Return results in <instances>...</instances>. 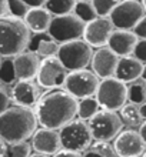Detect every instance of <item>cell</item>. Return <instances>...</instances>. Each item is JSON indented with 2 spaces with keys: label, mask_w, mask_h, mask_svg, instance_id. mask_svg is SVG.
Segmentation results:
<instances>
[{
  "label": "cell",
  "mask_w": 146,
  "mask_h": 157,
  "mask_svg": "<svg viewBox=\"0 0 146 157\" xmlns=\"http://www.w3.org/2000/svg\"><path fill=\"white\" fill-rule=\"evenodd\" d=\"M73 14H75L79 20H82L86 25L89 21H92L96 19V12L93 9L92 2H88V0H79V2H75V7H73Z\"/></svg>",
  "instance_id": "obj_26"
},
{
  "label": "cell",
  "mask_w": 146,
  "mask_h": 157,
  "mask_svg": "<svg viewBox=\"0 0 146 157\" xmlns=\"http://www.w3.org/2000/svg\"><path fill=\"white\" fill-rule=\"evenodd\" d=\"M139 134H140V137H142V140H143V143H145V146H146V120L143 121L142 124H140V127H139Z\"/></svg>",
  "instance_id": "obj_37"
},
{
  "label": "cell",
  "mask_w": 146,
  "mask_h": 157,
  "mask_svg": "<svg viewBox=\"0 0 146 157\" xmlns=\"http://www.w3.org/2000/svg\"><path fill=\"white\" fill-rule=\"evenodd\" d=\"M0 63H2V59H0Z\"/></svg>",
  "instance_id": "obj_44"
},
{
  "label": "cell",
  "mask_w": 146,
  "mask_h": 157,
  "mask_svg": "<svg viewBox=\"0 0 146 157\" xmlns=\"http://www.w3.org/2000/svg\"><path fill=\"white\" fill-rule=\"evenodd\" d=\"M37 126L33 109L12 106L0 114V139L6 144L27 141L37 130Z\"/></svg>",
  "instance_id": "obj_2"
},
{
  "label": "cell",
  "mask_w": 146,
  "mask_h": 157,
  "mask_svg": "<svg viewBox=\"0 0 146 157\" xmlns=\"http://www.w3.org/2000/svg\"><path fill=\"white\" fill-rule=\"evenodd\" d=\"M6 147H7V144L0 139V157H4V154H6Z\"/></svg>",
  "instance_id": "obj_38"
},
{
  "label": "cell",
  "mask_w": 146,
  "mask_h": 157,
  "mask_svg": "<svg viewBox=\"0 0 146 157\" xmlns=\"http://www.w3.org/2000/svg\"><path fill=\"white\" fill-rule=\"evenodd\" d=\"M113 149L117 157H142L146 146L138 130H122L113 140Z\"/></svg>",
  "instance_id": "obj_13"
},
{
  "label": "cell",
  "mask_w": 146,
  "mask_h": 157,
  "mask_svg": "<svg viewBox=\"0 0 146 157\" xmlns=\"http://www.w3.org/2000/svg\"><path fill=\"white\" fill-rule=\"evenodd\" d=\"M143 82L146 83V64H143V71H142V77H140Z\"/></svg>",
  "instance_id": "obj_40"
},
{
  "label": "cell",
  "mask_w": 146,
  "mask_h": 157,
  "mask_svg": "<svg viewBox=\"0 0 146 157\" xmlns=\"http://www.w3.org/2000/svg\"><path fill=\"white\" fill-rule=\"evenodd\" d=\"M139 113H140L142 119L146 120V103H143L142 106H139Z\"/></svg>",
  "instance_id": "obj_39"
},
{
  "label": "cell",
  "mask_w": 146,
  "mask_h": 157,
  "mask_svg": "<svg viewBox=\"0 0 146 157\" xmlns=\"http://www.w3.org/2000/svg\"><path fill=\"white\" fill-rule=\"evenodd\" d=\"M32 149L37 154L43 156H54V154L62 150L60 144V136L56 130H49V128H37L34 134L32 136Z\"/></svg>",
  "instance_id": "obj_15"
},
{
  "label": "cell",
  "mask_w": 146,
  "mask_h": 157,
  "mask_svg": "<svg viewBox=\"0 0 146 157\" xmlns=\"http://www.w3.org/2000/svg\"><path fill=\"white\" fill-rule=\"evenodd\" d=\"M32 154V146L27 141L7 144L4 157H29Z\"/></svg>",
  "instance_id": "obj_28"
},
{
  "label": "cell",
  "mask_w": 146,
  "mask_h": 157,
  "mask_svg": "<svg viewBox=\"0 0 146 157\" xmlns=\"http://www.w3.org/2000/svg\"><path fill=\"white\" fill-rule=\"evenodd\" d=\"M69 71L62 66V63L57 57H47L42 59L39 64L36 82L37 86L46 89V90H56L65 86Z\"/></svg>",
  "instance_id": "obj_11"
},
{
  "label": "cell",
  "mask_w": 146,
  "mask_h": 157,
  "mask_svg": "<svg viewBox=\"0 0 146 157\" xmlns=\"http://www.w3.org/2000/svg\"><path fill=\"white\" fill-rule=\"evenodd\" d=\"M39 64H40V59L36 56L34 52H25V53L13 57V67H14L16 80L32 82L37 76Z\"/></svg>",
  "instance_id": "obj_17"
},
{
  "label": "cell",
  "mask_w": 146,
  "mask_h": 157,
  "mask_svg": "<svg viewBox=\"0 0 146 157\" xmlns=\"http://www.w3.org/2000/svg\"><path fill=\"white\" fill-rule=\"evenodd\" d=\"M115 32L109 17H96L95 20L85 25L82 40L86 41L92 49H102L108 46V41Z\"/></svg>",
  "instance_id": "obj_12"
},
{
  "label": "cell",
  "mask_w": 146,
  "mask_h": 157,
  "mask_svg": "<svg viewBox=\"0 0 146 157\" xmlns=\"http://www.w3.org/2000/svg\"><path fill=\"white\" fill-rule=\"evenodd\" d=\"M119 117H120L123 126H128L132 130H135V127H140V124L143 123V119L139 113V106L132 103H126L123 107L119 110Z\"/></svg>",
  "instance_id": "obj_21"
},
{
  "label": "cell",
  "mask_w": 146,
  "mask_h": 157,
  "mask_svg": "<svg viewBox=\"0 0 146 157\" xmlns=\"http://www.w3.org/2000/svg\"><path fill=\"white\" fill-rule=\"evenodd\" d=\"M132 32H133L135 36H136L139 40H146V16L139 21L138 25L135 26V29L132 30Z\"/></svg>",
  "instance_id": "obj_33"
},
{
  "label": "cell",
  "mask_w": 146,
  "mask_h": 157,
  "mask_svg": "<svg viewBox=\"0 0 146 157\" xmlns=\"http://www.w3.org/2000/svg\"><path fill=\"white\" fill-rule=\"evenodd\" d=\"M143 64L139 62L138 59L133 56H128V57H120L116 67V73L115 77L117 80L123 82L125 84H130L133 82H138L142 77Z\"/></svg>",
  "instance_id": "obj_19"
},
{
  "label": "cell",
  "mask_w": 146,
  "mask_h": 157,
  "mask_svg": "<svg viewBox=\"0 0 146 157\" xmlns=\"http://www.w3.org/2000/svg\"><path fill=\"white\" fill-rule=\"evenodd\" d=\"M29 157H47V156H43V154H37V153H34V154H30Z\"/></svg>",
  "instance_id": "obj_41"
},
{
  "label": "cell",
  "mask_w": 146,
  "mask_h": 157,
  "mask_svg": "<svg viewBox=\"0 0 146 157\" xmlns=\"http://www.w3.org/2000/svg\"><path fill=\"white\" fill-rule=\"evenodd\" d=\"M99 110L100 106L96 97H88V99L79 100V103H77V117L83 121H89Z\"/></svg>",
  "instance_id": "obj_24"
},
{
  "label": "cell",
  "mask_w": 146,
  "mask_h": 157,
  "mask_svg": "<svg viewBox=\"0 0 146 157\" xmlns=\"http://www.w3.org/2000/svg\"><path fill=\"white\" fill-rule=\"evenodd\" d=\"M135 59H138L142 64H146V40H139L132 54Z\"/></svg>",
  "instance_id": "obj_32"
},
{
  "label": "cell",
  "mask_w": 146,
  "mask_h": 157,
  "mask_svg": "<svg viewBox=\"0 0 146 157\" xmlns=\"http://www.w3.org/2000/svg\"><path fill=\"white\" fill-rule=\"evenodd\" d=\"M142 157H146V151H145V153H143V156Z\"/></svg>",
  "instance_id": "obj_43"
},
{
  "label": "cell",
  "mask_w": 146,
  "mask_h": 157,
  "mask_svg": "<svg viewBox=\"0 0 146 157\" xmlns=\"http://www.w3.org/2000/svg\"><path fill=\"white\" fill-rule=\"evenodd\" d=\"M27 12H29V7L22 0H7V13H10L9 16L23 20Z\"/></svg>",
  "instance_id": "obj_31"
},
{
  "label": "cell",
  "mask_w": 146,
  "mask_h": 157,
  "mask_svg": "<svg viewBox=\"0 0 146 157\" xmlns=\"http://www.w3.org/2000/svg\"><path fill=\"white\" fill-rule=\"evenodd\" d=\"M95 97L102 110L116 113L128 103V84L116 77L100 80Z\"/></svg>",
  "instance_id": "obj_5"
},
{
  "label": "cell",
  "mask_w": 146,
  "mask_h": 157,
  "mask_svg": "<svg viewBox=\"0 0 146 157\" xmlns=\"http://www.w3.org/2000/svg\"><path fill=\"white\" fill-rule=\"evenodd\" d=\"M93 9L97 17H109L113 9L116 7V0H92Z\"/></svg>",
  "instance_id": "obj_29"
},
{
  "label": "cell",
  "mask_w": 146,
  "mask_h": 157,
  "mask_svg": "<svg viewBox=\"0 0 146 157\" xmlns=\"http://www.w3.org/2000/svg\"><path fill=\"white\" fill-rule=\"evenodd\" d=\"M142 4H143V9H145V12H146V0H143Z\"/></svg>",
  "instance_id": "obj_42"
},
{
  "label": "cell",
  "mask_w": 146,
  "mask_h": 157,
  "mask_svg": "<svg viewBox=\"0 0 146 157\" xmlns=\"http://www.w3.org/2000/svg\"><path fill=\"white\" fill-rule=\"evenodd\" d=\"M39 97V86L33 82L17 80L12 87V100L16 103V106L32 109L36 106Z\"/></svg>",
  "instance_id": "obj_16"
},
{
  "label": "cell",
  "mask_w": 146,
  "mask_h": 157,
  "mask_svg": "<svg viewBox=\"0 0 146 157\" xmlns=\"http://www.w3.org/2000/svg\"><path fill=\"white\" fill-rule=\"evenodd\" d=\"M52 157H82V154L79 153H75V151H69V150H60V151H57V153L54 154V156Z\"/></svg>",
  "instance_id": "obj_35"
},
{
  "label": "cell",
  "mask_w": 146,
  "mask_h": 157,
  "mask_svg": "<svg viewBox=\"0 0 146 157\" xmlns=\"http://www.w3.org/2000/svg\"><path fill=\"white\" fill-rule=\"evenodd\" d=\"M128 101L136 106H142L146 103V86L145 82H133L128 86Z\"/></svg>",
  "instance_id": "obj_27"
},
{
  "label": "cell",
  "mask_w": 146,
  "mask_h": 157,
  "mask_svg": "<svg viewBox=\"0 0 146 157\" xmlns=\"http://www.w3.org/2000/svg\"><path fill=\"white\" fill-rule=\"evenodd\" d=\"M83 30L85 23L72 13L66 16L53 17L49 30H47V36L56 41L57 44H63V43L82 39Z\"/></svg>",
  "instance_id": "obj_9"
},
{
  "label": "cell",
  "mask_w": 146,
  "mask_h": 157,
  "mask_svg": "<svg viewBox=\"0 0 146 157\" xmlns=\"http://www.w3.org/2000/svg\"><path fill=\"white\" fill-rule=\"evenodd\" d=\"M75 7V0H46L45 9L52 14V17H60L72 14Z\"/></svg>",
  "instance_id": "obj_23"
},
{
  "label": "cell",
  "mask_w": 146,
  "mask_h": 157,
  "mask_svg": "<svg viewBox=\"0 0 146 157\" xmlns=\"http://www.w3.org/2000/svg\"><path fill=\"white\" fill-rule=\"evenodd\" d=\"M139 39L133 32L129 30H115L108 41V47L117 57H128L133 54V50L138 44Z\"/></svg>",
  "instance_id": "obj_18"
},
{
  "label": "cell",
  "mask_w": 146,
  "mask_h": 157,
  "mask_svg": "<svg viewBox=\"0 0 146 157\" xmlns=\"http://www.w3.org/2000/svg\"><path fill=\"white\" fill-rule=\"evenodd\" d=\"M146 16L142 2L138 0H122L117 2L116 7L110 13V21H112L115 30H132L135 26Z\"/></svg>",
  "instance_id": "obj_8"
},
{
  "label": "cell",
  "mask_w": 146,
  "mask_h": 157,
  "mask_svg": "<svg viewBox=\"0 0 146 157\" xmlns=\"http://www.w3.org/2000/svg\"><path fill=\"white\" fill-rule=\"evenodd\" d=\"M59 136H60V144L63 150L75 151L79 154L88 150L89 146L93 143V137L88 126V121L79 119H75L63 128H60Z\"/></svg>",
  "instance_id": "obj_6"
},
{
  "label": "cell",
  "mask_w": 146,
  "mask_h": 157,
  "mask_svg": "<svg viewBox=\"0 0 146 157\" xmlns=\"http://www.w3.org/2000/svg\"><path fill=\"white\" fill-rule=\"evenodd\" d=\"M34 40H36V43H33V44L36 46L34 53H36V56H37V57L47 59V57H56V56H57L59 46H60V44H57L54 40H52L49 36L46 37V36L43 34L42 39L36 37ZM29 44H30V43H29Z\"/></svg>",
  "instance_id": "obj_22"
},
{
  "label": "cell",
  "mask_w": 146,
  "mask_h": 157,
  "mask_svg": "<svg viewBox=\"0 0 146 157\" xmlns=\"http://www.w3.org/2000/svg\"><path fill=\"white\" fill-rule=\"evenodd\" d=\"M117 63H119V57L106 46L93 52L90 64H92V71L96 75V77L99 80H105V78L115 77Z\"/></svg>",
  "instance_id": "obj_14"
},
{
  "label": "cell",
  "mask_w": 146,
  "mask_h": 157,
  "mask_svg": "<svg viewBox=\"0 0 146 157\" xmlns=\"http://www.w3.org/2000/svg\"><path fill=\"white\" fill-rule=\"evenodd\" d=\"M100 80L92 70L70 71L65 82V90L76 100H83L88 97H95Z\"/></svg>",
  "instance_id": "obj_10"
},
{
  "label": "cell",
  "mask_w": 146,
  "mask_h": 157,
  "mask_svg": "<svg viewBox=\"0 0 146 157\" xmlns=\"http://www.w3.org/2000/svg\"><path fill=\"white\" fill-rule=\"evenodd\" d=\"M77 103L65 89H56L43 93L34 106L39 126L59 132L77 117Z\"/></svg>",
  "instance_id": "obj_1"
},
{
  "label": "cell",
  "mask_w": 146,
  "mask_h": 157,
  "mask_svg": "<svg viewBox=\"0 0 146 157\" xmlns=\"http://www.w3.org/2000/svg\"><path fill=\"white\" fill-rule=\"evenodd\" d=\"M52 14L47 12L45 7H37V9H29L27 14L25 16L23 21L27 26L30 33L34 34H45L47 33V30L52 23Z\"/></svg>",
  "instance_id": "obj_20"
},
{
  "label": "cell",
  "mask_w": 146,
  "mask_h": 157,
  "mask_svg": "<svg viewBox=\"0 0 146 157\" xmlns=\"http://www.w3.org/2000/svg\"><path fill=\"white\" fill-rule=\"evenodd\" d=\"M9 103H10V96L3 86H0V114L10 107Z\"/></svg>",
  "instance_id": "obj_34"
},
{
  "label": "cell",
  "mask_w": 146,
  "mask_h": 157,
  "mask_svg": "<svg viewBox=\"0 0 146 157\" xmlns=\"http://www.w3.org/2000/svg\"><path fill=\"white\" fill-rule=\"evenodd\" d=\"M30 43V32L25 21L12 16L0 19V59H13L25 53Z\"/></svg>",
  "instance_id": "obj_3"
},
{
  "label": "cell",
  "mask_w": 146,
  "mask_h": 157,
  "mask_svg": "<svg viewBox=\"0 0 146 157\" xmlns=\"http://www.w3.org/2000/svg\"><path fill=\"white\" fill-rule=\"evenodd\" d=\"M82 157H117L115 149L110 143L103 141H93L88 150L82 153Z\"/></svg>",
  "instance_id": "obj_25"
},
{
  "label": "cell",
  "mask_w": 146,
  "mask_h": 157,
  "mask_svg": "<svg viewBox=\"0 0 146 157\" xmlns=\"http://www.w3.org/2000/svg\"><path fill=\"white\" fill-rule=\"evenodd\" d=\"M7 14V0H0V19Z\"/></svg>",
  "instance_id": "obj_36"
},
{
  "label": "cell",
  "mask_w": 146,
  "mask_h": 157,
  "mask_svg": "<svg viewBox=\"0 0 146 157\" xmlns=\"http://www.w3.org/2000/svg\"><path fill=\"white\" fill-rule=\"evenodd\" d=\"M56 57L69 73L85 70L92 62L93 50L86 41L79 39V40H73L59 46Z\"/></svg>",
  "instance_id": "obj_4"
},
{
  "label": "cell",
  "mask_w": 146,
  "mask_h": 157,
  "mask_svg": "<svg viewBox=\"0 0 146 157\" xmlns=\"http://www.w3.org/2000/svg\"><path fill=\"white\" fill-rule=\"evenodd\" d=\"M88 126L92 133L93 141H103V143L113 141L123 130V123L119 114L102 109L89 120Z\"/></svg>",
  "instance_id": "obj_7"
},
{
  "label": "cell",
  "mask_w": 146,
  "mask_h": 157,
  "mask_svg": "<svg viewBox=\"0 0 146 157\" xmlns=\"http://www.w3.org/2000/svg\"><path fill=\"white\" fill-rule=\"evenodd\" d=\"M0 80L6 84H10L16 80L14 67H13V59H2L0 63Z\"/></svg>",
  "instance_id": "obj_30"
}]
</instances>
